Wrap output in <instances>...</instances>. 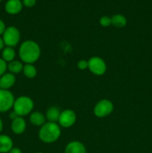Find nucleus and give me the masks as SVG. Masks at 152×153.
I'll return each mask as SVG.
<instances>
[{
    "instance_id": "obj_1",
    "label": "nucleus",
    "mask_w": 152,
    "mask_h": 153,
    "mask_svg": "<svg viewBox=\"0 0 152 153\" xmlns=\"http://www.w3.org/2000/svg\"><path fill=\"white\" fill-rule=\"evenodd\" d=\"M41 55V49L36 41L27 40L22 42L19 49V56L21 61L25 64L37 62Z\"/></svg>"
},
{
    "instance_id": "obj_2",
    "label": "nucleus",
    "mask_w": 152,
    "mask_h": 153,
    "mask_svg": "<svg viewBox=\"0 0 152 153\" xmlns=\"http://www.w3.org/2000/svg\"><path fill=\"white\" fill-rule=\"evenodd\" d=\"M61 128L58 123L46 122L40 127L38 137L45 143H53L60 138Z\"/></svg>"
},
{
    "instance_id": "obj_3",
    "label": "nucleus",
    "mask_w": 152,
    "mask_h": 153,
    "mask_svg": "<svg viewBox=\"0 0 152 153\" xmlns=\"http://www.w3.org/2000/svg\"><path fill=\"white\" fill-rule=\"evenodd\" d=\"M34 102L32 99L27 96H21L15 99L13 105V111L19 117H25L33 111Z\"/></svg>"
},
{
    "instance_id": "obj_4",
    "label": "nucleus",
    "mask_w": 152,
    "mask_h": 153,
    "mask_svg": "<svg viewBox=\"0 0 152 153\" xmlns=\"http://www.w3.org/2000/svg\"><path fill=\"white\" fill-rule=\"evenodd\" d=\"M21 35L19 29L15 26H9L2 34L4 46L13 48L20 41Z\"/></svg>"
},
{
    "instance_id": "obj_5",
    "label": "nucleus",
    "mask_w": 152,
    "mask_h": 153,
    "mask_svg": "<svg viewBox=\"0 0 152 153\" xmlns=\"http://www.w3.org/2000/svg\"><path fill=\"white\" fill-rule=\"evenodd\" d=\"M114 109V105L110 100L103 99L96 103L93 109L94 114L98 118H104L111 114Z\"/></svg>"
},
{
    "instance_id": "obj_6",
    "label": "nucleus",
    "mask_w": 152,
    "mask_h": 153,
    "mask_svg": "<svg viewBox=\"0 0 152 153\" xmlns=\"http://www.w3.org/2000/svg\"><path fill=\"white\" fill-rule=\"evenodd\" d=\"M88 69L95 76H103L107 71V64L101 57L93 56L88 61Z\"/></svg>"
},
{
    "instance_id": "obj_7",
    "label": "nucleus",
    "mask_w": 152,
    "mask_h": 153,
    "mask_svg": "<svg viewBox=\"0 0 152 153\" xmlns=\"http://www.w3.org/2000/svg\"><path fill=\"white\" fill-rule=\"evenodd\" d=\"M15 98L9 90H0V112L4 113L13 108Z\"/></svg>"
},
{
    "instance_id": "obj_8",
    "label": "nucleus",
    "mask_w": 152,
    "mask_h": 153,
    "mask_svg": "<svg viewBox=\"0 0 152 153\" xmlns=\"http://www.w3.org/2000/svg\"><path fill=\"white\" fill-rule=\"evenodd\" d=\"M76 120L77 116L74 111L72 109H65L61 111L58 123L61 127L67 128L74 126L76 123Z\"/></svg>"
},
{
    "instance_id": "obj_9",
    "label": "nucleus",
    "mask_w": 152,
    "mask_h": 153,
    "mask_svg": "<svg viewBox=\"0 0 152 153\" xmlns=\"http://www.w3.org/2000/svg\"><path fill=\"white\" fill-rule=\"evenodd\" d=\"M64 153H86V146L78 140H73L67 143Z\"/></svg>"
},
{
    "instance_id": "obj_10",
    "label": "nucleus",
    "mask_w": 152,
    "mask_h": 153,
    "mask_svg": "<svg viewBox=\"0 0 152 153\" xmlns=\"http://www.w3.org/2000/svg\"><path fill=\"white\" fill-rule=\"evenodd\" d=\"M11 130L14 134H22V133L25 132L27 127V123L25 120L22 117H18L16 119L12 120Z\"/></svg>"
},
{
    "instance_id": "obj_11",
    "label": "nucleus",
    "mask_w": 152,
    "mask_h": 153,
    "mask_svg": "<svg viewBox=\"0 0 152 153\" xmlns=\"http://www.w3.org/2000/svg\"><path fill=\"white\" fill-rule=\"evenodd\" d=\"M16 83V77L14 74L10 73H4L0 77V88L2 90H9Z\"/></svg>"
},
{
    "instance_id": "obj_12",
    "label": "nucleus",
    "mask_w": 152,
    "mask_h": 153,
    "mask_svg": "<svg viewBox=\"0 0 152 153\" xmlns=\"http://www.w3.org/2000/svg\"><path fill=\"white\" fill-rule=\"evenodd\" d=\"M4 8L6 12L9 14H17L22 10V2L20 0H8L6 2Z\"/></svg>"
},
{
    "instance_id": "obj_13",
    "label": "nucleus",
    "mask_w": 152,
    "mask_h": 153,
    "mask_svg": "<svg viewBox=\"0 0 152 153\" xmlns=\"http://www.w3.org/2000/svg\"><path fill=\"white\" fill-rule=\"evenodd\" d=\"M30 123L34 126L41 127L46 123V116L40 111H32L29 116Z\"/></svg>"
},
{
    "instance_id": "obj_14",
    "label": "nucleus",
    "mask_w": 152,
    "mask_h": 153,
    "mask_svg": "<svg viewBox=\"0 0 152 153\" xmlns=\"http://www.w3.org/2000/svg\"><path fill=\"white\" fill-rule=\"evenodd\" d=\"M13 147V140L6 134H0V153H8Z\"/></svg>"
},
{
    "instance_id": "obj_15",
    "label": "nucleus",
    "mask_w": 152,
    "mask_h": 153,
    "mask_svg": "<svg viewBox=\"0 0 152 153\" xmlns=\"http://www.w3.org/2000/svg\"><path fill=\"white\" fill-rule=\"evenodd\" d=\"M61 111L56 106H51L47 109L46 113V118L48 122L58 123L61 115Z\"/></svg>"
},
{
    "instance_id": "obj_16",
    "label": "nucleus",
    "mask_w": 152,
    "mask_h": 153,
    "mask_svg": "<svg viewBox=\"0 0 152 153\" xmlns=\"http://www.w3.org/2000/svg\"><path fill=\"white\" fill-rule=\"evenodd\" d=\"M23 67L24 64H22V61H16V60H13L7 64V70L12 74L20 73L21 72H22Z\"/></svg>"
},
{
    "instance_id": "obj_17",
    "label": "nucleus",
    "mask_w": 152,
    "mask_h": 153,
    "mask_svg": "<svg viewBox=\"0 0 152 153\" xmlns=\"http://www.w3.org/2000/svg\"><path fill=\"white\" fill-rule=\"evenodd\" d=\"M22 73H23L24 76L27 79H31L36 77L37 74V70L34 64H24L23 70H22Z\"/></svg>"
},
{
    "instance_id": "obj_18",
    "label": "nucleus",
    "mask_w": 152,
    "mask_h": 153,
    "mask_svg": "<svg viewBox=\"0 0 152 153\" xmlns=\"http://www.w3.org/2000/svg\"><path fill=\"white\" fill-rule=\"evenodd\" d=\"M112 25L117 28H124L127 25V19L122 14H115L111 17Z\"/></svg>"
},
{
    "instance_id": "obj_19",
    "label": "nucleus",
    "mask_w": 152,
    "mask_h": 153,
    "mask_svg": "<svg viewBox=\"0 0 152 153\" xmlns=\"http://www.w3.org/2000/svg\"><path fill=\"white\" fill-rule=\"evenodd\" d=\"M15 57H16V52L13 49V48L6 46V47H4L2 49V52H1V58L5 62L9 63L10 61H13V60H15Z\"/></svg>"
},
{
    "instance_id": "obj_20",
    "label": "nucleus",
    "mask_w": 152,
    "mask_h": 153,
    "mask_svg": "<svg viewBox=\"0 0 152 153\" xmlns=\"http://www.w3.org/2000/svg\"><path fill=\"white\" fill-rule=\"evenodd\" d=\"M99 23L101 26L104 27V28L109 27L110 25H112L111 17H110V16H103L102 17H101V19H99Z\"/></svg>"
},
{
    "instance_id": "obj_21",
    "label": "nucleus",
    "mask_w": 152,
    "mask_h": 153,
    "mask_svg": "<svg viewBox=\"0 0 152 153\" xmlns=\"http://www.w3.org/2000/svg\"><path fill=\"white\" fill-rule=\"evenodd\" d=\"M7 69V62L4 61L1 58H0V77L5 73Z\"/></svg>"
},
{
    "instance_id": "obj_22",
    "label": "nucleus",
    "mask_w": 152,
    "mask_h": 153,
    "mask_svg": "<svg viewBox=\"0 0 152 153\" xmlns=\"http://www.w3.org/2000/svg\"><path fill=\"white\" fill-rule=\"evenodd\" d=\"M77 68L80 70H85L88 69V61L86 60H80L77 62Z\"/></svg>"
},
{
    "instance_id": "obj_23",
    "label": "nucleus",
    "mask_w": 152,
    "mask_h": 153,
    "mask_svg": "<svg viewBox=\"0 0 152 153\" xmlns=\"http://www.w3.org/2000/svg\"><path fill=\"white\" fill-rule=\"evenodd\" d=\"M37 0H22V4L27 7H32L36 4Z\"/></svg>"
},
{
    "instance_id": "obj_24",
    "label": "nucleus",
    "mask_w": 152,
    "mask_h": 153,
    "mask_svg": "<svg viewBox=\"0 0 152 153\" xmlns=\"http://www.w3.org/2000/svg\"><path fill=\"white\" fill-rule=\"evenodd\" d=\"M6 28H6L5 23L4 22V21L1 20V19H0V35H2V34H4Z\"/></svg>"
},
{
    "instance_id": "obj_25",
    "label": "nucleus",
    "mask_w": 152,
    "mask_h": 153,
    "mask_svg": "<svg viewBox=\"0 0 152 153\" xmlns=\"http://www.w3.org/2000/svg\"><path fill=\"white\" fill-rule=\"evenodd\" d=\"M8 153H22V150L18 147H13Z\"/></svg>"
},
{
    "instance_id": "obj_26",
    "label": "nucleus",
    "mask_w": 152,
    "mask_h": 153,
    "mask_svg": "<svg viewBox=\"0 0 152 153\" xmlns=\"http://www.w3.org/2000/svg\"><path fill=\"white\" fill-rule=\"evenodd\" d=\"M18 117H19V116H18V115L16 114L13 111L12 112H10V114H9V117H10V119L11 120H13L16 119V118Z\"/></svg>"
},
{
    "instance_id": "obj_27",
    "label": "nucleus",
    "mask_w": 152,
    "mask_h": 153,
    "mask_svg": "<svg viewBox=\"0 0 152 153\" xmlns=\"http://www.w3.org/2000/svg\"><path fill=\"white\" fill-rule=\"evenodd\" d=\"M4 48V41H3V40H2V37H0V51L2 50Z\"/></svg>"
},
{
    "instance_id": "obj_28",
    "label": "nucleus",
    "mask_w": 152,
    "mask_h": 153,
    "mask_svg": "<svg viewBox=\"0 0 152 153\" xmlns=\"http://www.w3.org/2000/svg\"><path fill=\"white\" fill-rule=\"evenodd\" d=\"M2 129H3V122L2 120H1V118H0V133L1 132Z\"/></svg>"
},
{
    "instance_id": "obj_29",
    "label": "nucleus",
    "mask_w": 152,
    "mask_h": 153,
    "mask_svg": "<svg viewBox=\"0 0 152 153\" xmlns=\"http://www.w3.org/2000/svg\"><path fill=\"white\" fill-rule=\"evenodd\" d=\"M36 153H45V152H36Z\"/></svg>"
},
{
    "instance_id": "obj_30",
    "label": "nucleus",
    "mask_w": 152,
    "mask_h": 153,
    "mask_svg": "<svg viewBox=\"0 0 152 153\" xmlns=\"http://www.w3.org/2000/svg\"><path fill=\"white\" fill-rule=\"evenodd\" d=\"M1 0H0V2H1Z\"/></svg>"
},
{
    "instance_id": "obj_31",
    "label": "nucleus",
    "mask_w": 152,
    "mask_h": 153,
    "mask_svg": "<svg viewBox=\"0 0 152 153\" xmlns=\"http://www.w3.org/2000/svg\"><path fill=\"white\" fill-rule=\"evenodd\" d=\"M0 90H1V88H0Z\"/></svg>"
}]
</instances>
